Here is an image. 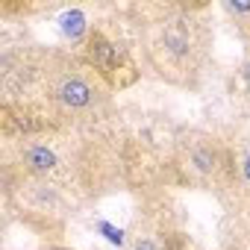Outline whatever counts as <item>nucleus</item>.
Segmentation results:
<instances>
[{
  "mask_svg": "<svg viewBox=\"0 0 250 250\" xmlns=\"http://www.w3.org/2000/svg\"><path fill=\"white\" fill-rule=\"evenodd\" d=\"M186 171L197 180H215L218 174L227 171L224 165V156L215 145H206V142H194L188 145L186 150Z\"/></svg>",
  "mask_w": 250,
  "mask_h": 250,
  "instance_id": "7ed1b4c3",
  "label": "nucleus"
},
{
  "mask_svg": "<svg viewBox=\"0 0 250 250\" xmlns=\"http://www.w3.org/2000/svg\"><path fill=\"white\" fill-rule=\"evenodd\" d=\"M224 12L244 30V33H250V3H244V0H224Z\"/></svg>",
  "mask_w": 250,
  "mask_h": 250,
  "instance_id": "20e7f679",
  "label": "nucleus"
},
{
  "mask_svg": "<svg viewBox=\"0 0 250 250\" xmlns=\"http://www.w3.org/2000/svg\"><path fill=\"white\" fill-rule=\"evenodd\" d=\"M133 250H162V244L156 238H150V235H139L136 244H133Z\"/></svg>",
  "mask_w": 250,
  "mask_h": 250,
  "instance_id": "0eeeda50",
  "label": "nucleus"
},
{
  "mask_svg": "<svg viewBox=\"0 0 250 250\" xmlns=\"http://www.w3.org/2000/svg\"><path fill=\"white\" fill-rule=\"evenodd\" d=\"M238 186L244 194H250V150L238 156Z\"/></svg>",
  "mask_w": 250,
  "mask_h": 250,
  "instance_id": "39448f33",
  "label": "nucleus"
},
{
  "mask_svg": "<svg viewBox=\"0 0 250 250\" xmlns=\"http://www.w3.org/2000/svg\"><path fill=\"white\" fill-rule=\"evenodd\" d=\"M139 44L159 80L194 88L212 53V33L191 6H150L139 21Z\"/></svg>",
  "mask_w": 250,
  "mask_h": 250,
  "instance_id": "f257e3e1",
  "label": "nucleus"
},
{
  "mask_svg": "<svg viewBox=\"0 0 250 250\" xmlns=\"http://www.w3.org/2000/svg\"><path fill=\"white\" fill-rule=\"evenodd\" d=\"M83 59L94 68V74L115 91V88H127L136 83L139 71L130 62V53L124 50L106 30L94 27L85 33V44H83Z\"/></svg>",
  "mask_w": 250,
  "mask_h": 250,
  "instance_id": "f03ea898",
  "label": "nucleus"
},
{
  "mask_svg": "<svg viewBox=\"0 0 250 250\" xmlns=\"http://www.w3.org/2000/svg\"><path fill=\"white\" fill-rule=\"evenodd\" d=\"M241 80H244V85H247V94H250V56L241 62Z\"/></svg>",
  "mask_w": 250,
  "mask_h": 250,
  "instance_id": "6e6552de",
  "label": "nucleus"
},
{
  "mask_svg": "<svg viewBox=\"0 0 250 250\" xmlns=\"http://www.w3.org/2000/svg\"><path fill=\"white\" fill-rule=\"evenodd\" d=\"M97 227H100V232H106V238H109L112 244H118V247L124 244V232H121V229H115V227H112V224H106V221H100Z\"/></svg>",
  "mask_w": 250,
  "mask_h": 250,
  "instance_id": "423d86ee",
  "label": "nucleus"
}]
</instances>
